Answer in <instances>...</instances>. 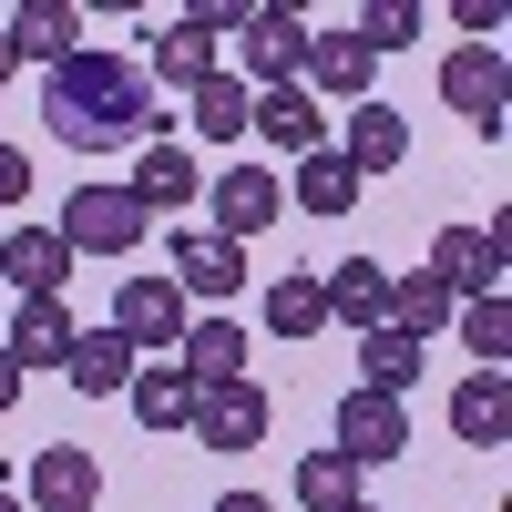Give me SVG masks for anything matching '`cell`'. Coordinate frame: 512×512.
Instances as JSON below:
<instances>
[{
  "instance_id": "obj_1",
  "label": "cell",
  "mask_w": 512,
  "mask_h": 512,
  "mask_svg": "<svg viewBox=\"0 0 512 512\" xmlns=\"http://www.w3.org/2000/svg\"><path fill=\"white\" fill-rule=\"evenodd\" d=\"M41 123L72 144V154H134L154 134H175V123L154 113V82L134 52H113V41H82L72 62L41 72Z\"/></svg>"
},
{
  "instance_id": "obj_2",
  "label": "cell",
  "mask_w": 512,
  "mask_h": 512,
  "mask_svg": "<svg viewBox=\"0 0 512 512\" xmlns=\"http://www.w3.org/2000/svg\"><path fill=\"white\" fill-rule=\"evenodd\" d=\"M236 21H246V0H205V11L164 21V31H154V52H144V82H175V93H195L205 72H226V62H216V41H236Z\"/></svg>"
},
{
  "instance_id": "obj_3",
  "label": "cell",
  "mask_w": 512,
  "mask_h": 512,
  "mask_svg": "<svg viewBox=\"0 0 512 512\" xmlns=\"http://www.w3.org/2000/svg\"><path fill=\"white\" fill-rule=\"evenodd\" d=\"M441 103L472 123L482 144L512 134V72H502V41H461V52L441 62Z\"/></svg>"
},
{
  "instance_id": "obj_4",
  "label": "cell",
  "mask_w": 512,
  "mask_h": 512,
  "mask_svg": "<svg viewBox=\"0 0 512 512\" xmlns=\"http://www.w3.org/2000/svg\"><path fill=\"white\" fill-rule=\"evenodd\" d=\"M144 226H154V216H144L123 185H72L52 236L72 246V267H82V256H134V246H144Z\"/></svg>"
},
{
  "instance_id": "obj_5",
  "label": "cell",
  "mask_w": 512,
  "mask_h": 512,
  "mask_svg": "<svg viewBox=\"0 0 512 512\" xmlns=\"http://www.w3.org/2000/svg\"><path fill=\"white\" fill-rule=\"evenodd\" d=\"M328 451L349 461V472H379V461L410 451V400H379V390H349L328 420Z\"/></svg>"
},
{
  "instance_id": "obj_6",
  "label": "cell",
  "mask_w": 512,
  "mask_h": 512,
  "mask_svg": "<svg viewBox=\"0 0 512 512\" xmlns=\"http://www.w3.org/2000/svg\"><path fill=\"white\" fill-rule=\"evenodd\" d=\"M185 287L175 277H123L113 287V338H123V349H134V359H164V349H175V338H185Z\"/></svg>"
},
{
  "instance_id": "obj_7",
  "label": "cell",
  "mask_w": 512,
  "mask_h": 512,
  "mask_svg": "<svg viewBox=\"0 0 512 512\" xmlns=\"http://www.w3.org/2000/svg\"><path fill=\"white\" fill-rule=\"evenodd\" d=\"M205 205H216V236L226 246H246V236H267L277 216H287V185H277V164H226V175L216 185H205Z\"/></svg>"
},
{
  "instance_id": "obj_8",
  "label": "cell",
  "mask_w": 512,
  "mask_h": 512,
  "mask_svg": "<svg viewBox=\"0 0 512 512\" xmlns=\"http://www.w3.org/2000/svg\"><path fill=\"white\" fill-rule=\"evenodd\" d=\"M21 502H31V512H93V502H103V461L82 451V441H41V451L21 461Z\"/></svg>"
},
{
  "instance_id": "obj_9",
  "label": "cell",
  "mask_w": 512,
  "mask_h": 512,
  "mask_svg": "<svg viewBox=\"0 0 512 512\" xmlns=\"http://www.w3.org/2000/svg\"><path fill=\"white\" fill-rule=\"evenodd\" d=\"M328 154L349 164V175L369 185V175H400V154H410V123H400V103H349V123H328Z\"/></svg>"
},
{
  "instance_id": "obj_10",
  "label": "cell",
  "mask_w": 512,
  "mask_h": 512,
  "mask_svg": "<svg viewBox=\"0 0 512 512\" xmlns=\"http://www.w3.org/2000/svg\"><path fill=\"white\" fill-rule=\"evenodd\" d=\"M236 41H246V72H236L246 93H277V82L308 72V11H246Z\"/></svg>"
},
{
  "instance_id": "obj_11",
  "label": "cell",
  "mask_w": 512,
  "mask_h": 512,
  "mask_svg": "<svg viewBox=\"0 0 512 512\" xmlns=\"http://www.w3.org/2000/svg\"><path fill=\"white\" fill-rule=\"evenodd\" d=\"M185 431L205 451H256V441H267V390H256V379H216V390H195Z\"/></svg>"
},
{
  "instance_id": "obj_12",
  "label": "cell",
  "mask_w": 512,
  "mask_h": 512,
  "mask_svg": "<svg viewBox=\"0 0 512 512\" xmlns=\"http://www.w3.org/2000/svg\"><path fill=\"white\" fill-rule=\"evenodd\" d=\"M369 82H379V52L359 31H308V72H297L308 103H369Z\"/></svg>"
},
{
  "instance_id": "obj_13",
  "label": "cell",
  "mask_w": 512,
  "mask_h": 512,
  "mask_svg": "<svg viewBox=\"0 0 512 512\" xmlns=\"http://www.w3.org/2000/svg\"><path fill=\"white\" fill-rule=\"evenodd\" d=\"M164 277L185 287V308H195V297H205V308H226V297L246 287V246H226L216 226H185L175 256H164Z\"/></svg>"
},
{
  "instance_id": "obj_14",
  "label": "cell",
  "mask_w": 512,
  "mask_h": 512,
  "mask_svg": "<svg viewBox=\"0 0 512 512\" xmlns=\"http://www.w3.org/2000/svg\"><path fill=\"white\" fill-rule=\"evenodd\" d=\"M175 369L195 390H216V379H246V318L236 308H195L185 338H175Z\"/></svg>"
},
{
  "instance_id": "obj_15",
  "label": "cell",
  "mask_w": 512,
  "mask_h": 512,
  "mask_svg": "<svg viewBox=\"0 0 512 512\" xmlns=\"http://www.w3.org/2000/svg\"><path fill=\"white\" fill-rule=\"evenodd\" d=\"M420 267H431L451 297H502V236L492 226H441Z\"/></svg>"
},
{
  "instance_id": "obj_16",
  "label": "cell",
  "mask_w": 512,
  "mask_h": 512,
  "mask_svg": "<svg viewBox=\"0 0 512 512\" xmlns=\"http://www.w3.org/2000/svg\"><path fill=\"white\" fill-rule=\"evenodd\" d=\"M246 134L267 144V154H287V164H308V154H328V113H318L308 93H297V82H277V93H256Z\"/></svg>"
},
{
  "instance_id": "obj_17",
  "label": "cell",
  "mask_w": 512,
  "mask_h": 512,
  "mask_svg": "<svg viewBox=\"0 0 512 512\" xmlns=\"http://www.w3.org/2000/svg\"><path fill=\"white\" fill-rule=\"evenodd\" d=\"M72 338H82L72 297H21V308H11V338H0V349H11V369L31 379V369H62V359H72Z\"/></svg>"
},
{
  "instance_id": "obj_18",
  "label": "cell",
  "mask_w": 512,
  "mask_h": 512,
  "mask_svg": "<svg viewBox=\"0 0 512 512\" xmlns=\"http://www.w3.org/2000/svg\"><path fill=\"white\" fill-rule=\"evenodd\" d=\"M123 195H134L144 216H164V205H205V175H195V154H185L175 134H154V144H134V175H123Z\"/></svg>"
},
{
  "instance_id": "obj_19",
  "label": "cell",
  "mask_w": 512,
  "mask_h": 512,
  "mask_svg": "<svg viewBox=\"0 0 512 512\" xmlns=\"http://www.w3.org/2000/svg\"><path fill=\"white\" fill-rule=\"evenodd\" d=\"M0 277H11V297H62L72 287V246L52 226H11L0 236Z\"/></svg>"
},
{
  "instance_id": "obj_20",
  "label": "cell",
  "mask_w": 512,
  "mask_h": 512,
  "mask_svg": "<svg viewBox=\"0 0 512 512\" xmlns=\"http://www.w3.org/2000/svg\"><path fill=\"white\" fill-rule=\"evenodd\" d=\"M451 431L472 441V451H502L512 441V369H472L451 390Z\"/></svg>"
},
{
  "instance_id": "obj_21",
  "label": "cell",
  "mask_w": 512,
  "mask_h": 512,
  "mask_svg": "<svg viewBox=\"0 0 512 512\" xmlns=\"http://www.w3.org/2000/svg\"><path fill=\"white\" fill-rule=\"evenodd\" d=\"M0 31H11V52H21V62H41V72L82 52V11H72V0H21Z\"/></svg>"
},
{
  "instance_id": "obj_22",
  "label": "cell",
  "mask_w": 512,
  "mask_h": 512,
  "mask_svg": "<svg viewBox=\"0 0 512 512\" xmlns=\"http://www.w3.org/2000/svg\"><path fill=\"white\" fill-rule=\"evenodd\" d=\"M461 318V297L431 277V267H410V277H390V318H379V328H400L410 338V349H431V338Z\"/></svg>"
},
{
  "instance_id": "obj_23",
  "label": "cell",
  "mask_w": 512,
  "mask_h": 512,
  "mask_svg": "<svg viewBox=\"0 0 512 512\" xmlns=\"http://www.w3.org/2000/svg\"><path fill=\"white\" fill-rule=\"evenodd\" d=\"M318 297H328V318L379 328V318H390V267H379V256H338V267L318 277Z\"/></svg>"
},
{
  "instance_id": "obj_24",
  "label": "cell",
  "mask_w": 512,
  "mask_h": 512,
  "mask_svg": "<svg viewBox=\"0 0 512 512\" xmlns=\"http://www.w3.org/2000/svg\"><path fill=\"white\" fill-rule=\"evenodd\" d=\"M134 369H144V359L123 349L113 328H82V338H72V359H62V379H72L82 400H123V379H134Z\"/></svg>"
},
{
  "instance_id": "obj_25",
  "label": "cell",
  "mask_w": 512,
  "mask_h": 512,
  "mask_svg": "<svg viewBox=\"0 0 512 512\" xmlns=\"http://www.w3.org/2000/svg\"><path fill=\"white\" fill-rule=\"evenodd\" d=\"M246 113H256V93H246L236 72H205L195 93H185V123H195L205 144H246Z\"/></svg>"
},
{
  "instance_id": "obj_26",
  "label": "cell",
  "mask_w": 512,
  "mask_h": 512,
  "mask_svg": "<svg viewBox=\"0 0 512 512\" xmlns=\"http://www.w3.org/2000/svg\"><path fill=\"white\" fill-rule=\"evenodd\" d=\"M123 410H134L144 420V431H185V410H195V379L185 369H134V379H123Z\"/></svg>"
},
{
  "instance_id": "obj_27",
  "label": "cell",
  "mask_w": 512,
  "mask_h": 512,
  "mask_svg": "<svg viewBox=\"0 0 512 512\" xmlns=\"http://www.w3.org/2000/svg\"><path fill=\"white\" fill-rule=\"evenodd\" d=\"M410 379H420V349L400 328H359V390H379V400H410Z\"/></svg>"
},
{
  "instance_id": "obj_28",
  "label": "cell",
  "mask_w": 512,
  "mask_h": 512,
  "mask_svg": "<svg viewBox=\"0 0 512 512\" xmlns=\"http://www.w3.org/2000/svg\"><path fill=\"white\" fill-rule=\"evenodd\" d=\"M277 185H287V205H308V216H349V205H359V175H349L338 154H308V164L277 175Z\"/></svg>"
},
{
  "instance_id": "obj_29",
  "label": "cell",
  "mask_w": 512,
  "mask_h": 512,
  "mask_svg": "<svg viewBox=\"0 0 512 512\" xmlns=\"http://www.w3.org/2000/svg\"><path fill=\"white\" fill-rule=\"evenodd\" d=\"M461 349H472V369H512V297H461Z\"/></svg>"
},
{
  "instance_id": "obj_30",
  "label": "cell",
  "mask_w": 512,
  "mask_h": 512,
  "mask_svg": "<svg viewBox=\"0 0 512 512\" xmlns=\"http://www.w3.org/2000/svg\"><path fill=\"white\" fill-rule=\"evenodd\" d=\"M256 318H267V338H318V328H328V297H318L308 267H297V277L267 287V308H256Z\"/></svg>"
},
{
  "instance_id": "obj_31",
  "label": "cell",
  "mask_w": 512,
  "mask_h": 512,
  "mask_svg": "<svg viewBox=\"0 0 512 512\" xmlns=\"http://www.w3.org/2000/svg\"><path fill=\"white\" fill-rule=\"evenodd\" d=\"M287 492H297V512H349V502H359V472H349L338 451H308Z\"/></svg>"
},
{
  "instance_id": "obj_32",
  "label": "cell",
  "mask_w": 512,
  "mask_h": 512,
  "mask_svg": "<svg viewBox=\"0 0 512 512\" xmlns=\"http://www.w3.org/2000/svg\"><path fill=\"white\" fill-rule=\"evenodd\" d=\"M349 31L369 41V52H410V41H420V0H369Z\"/></svg>"
},
{
  "instance_id": "obj_33",
  "label": "cell",
  "mask_w": 512,
  "mask_h": 512,
  "mask_svg": "<svg viewBox=\"0 0 512 512\" xmlns=\"http://www.w3.org/2000/svg\"><path fill=\"white\" fill-rule=\"evenodd\" d=\"M21 195H31V154H21V144H0V216H11Z\"/></svg>"
},
{
  "instance_id": "obj_34",
  "label": "cell",
  "mask_w": 512,
  "mask_h": 512,
  "mask_svg": "<svg viewBox=\"0 0 512 512\" xmlns=\"http://www.w3.org/2000/svg\"><path fill=\"white\" fill-rule=\"evenodd\" d=\"M21 390H31V379L11 369V349H0V420H11V410H21Z\"/></svg>"
},
{
  "instance_id": "obj_35",
  "label": "cell",
  "mask_w": 512,
  "mask_h": 512,
  "mask_svg": "<svg viewBox=\"0 0 512 512\" xmlns=\"http://www.w3.org/2000/svg\"><path fill=\"white\" fill-rule=\"evenodd\" d=\"M216 512H277V502H267V492H226Z\"/></svg>"
},
{
  "instance_id": "obj_36",
  "label": "cell",
  "mask_w": 512,
  "mask_h": 512,
  "mask_svg": "<svg viewBox=\"0 0 512 512\" xmlns=\"http://www.w3.org/2000/svg\"><path fill=\"white\" fill-rule=\"evenodd\" d=\"M11 72H21V52H11V31H0V82H11Z\"/></svg>"
},
{
  "instance_id": "obj_37",
  "label": "cell",
  "mask_w": 512,
  "mask_h": 512,
  "mask_svg": "<svg viewBox=\"0 0 512 512\" xmlns=\"http://www.w3.org/2000/svg\"><path fill=\"white\" fill-rule=\"evenodd\" d=\"M0 512H31V502H21V492H0Z\"/></svg>"
},
{
  "instance_id": "obj_38",
  "label": "cell",
  "mask_w": 512,
  "mask_h": 512,
  "mask_svg": "<svg viewBox=\"0 0 512 512\" xmlns=\"http://www.w3.org/2000/svg\"><path fill=\"white\" fill-rule=\"evenodd\" d=\"M349 512H379V502H349Z\"/></svg>"
}]
</instances>
